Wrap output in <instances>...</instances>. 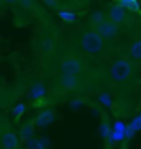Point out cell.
Here are the masks:
<instances>
[{
    "mask_svg": "<svg viewBox=\"0 0 141 149\" xmlns=\"http://www.w3.org/2000/svg\"><path fill=\"white\" fill-rule=\"evenodd\" d=\"M108 17H106V12L103 10H93L91 13H90V17H88V22L93 25V28L98 27L100 23H103L105 20H106Z\"/></svg>",
    "mask_w": 141,
    "mask_h": 149,
    "instance_id": "obj_16",
    "label": "cell"
},
{
    "mask_svg": "<svg viewBox=\"0 0 141 149\" xmlns=\"http://www.w3.org/2000/svg\"><path fill=\"white\" fill-rule=\"evenodd\" d=\"M83 104H85V100H83V98H80V96H76V98H73V100H71L70 108H71V109H76L78 106H83Z\"/></svg>",
    "mask_w": 141,
    "mask_h": 149,
    "instance_id": "obj_22",
    "label": "cell"
},
{
    "mask_svg": "<svg viewBox=\"0 0 141 149\" xmlns=\"http://www.w3.org/2000/svg\"><path fill=\"white\" fill-rule=\"evenodd\" d=\"M0 124H2V116H0Z\"/></svg>",
    "mask_w": 141,
    "mask_h": 149,
    "instance_id": "obj_25",
    "label": "cell"
},
{
    "mask_svg": "<svg viewBox=\"0 0 141 149\" xmlns=\"http://www.w3.org/2000/svg\"><path fill=\"white\" fill-rule=\"evenodd\" d=\"M25 149H47V143H45L43 139L33 136L28 141H25Z\"/></svg>",
    "mask_w": 141,
    "mask_h": 149,
    "instance_id": "obj_18",
    "label": "cell"
},
{
    "mask_svg": "<svg viewBox=\"0 0 141 149\" xmlns=\"http://www.w3.org/2000/svg\"><path fill=\"white\" fill-rule=\"evenodd\" d=\"M55 118H57V113H55L53 109L43 108V109H40V111L35 114V118H33L32 121L37 128H45V126H48V124H52V123L55 121Z\"/></svg>",
    "mask_w": 141,
    "mask_h": 149,
    "instance_id": "obj_7",
    "label": "cell"
},
{
    "mask_svg": "<svg viewBox=\"0 0 141 149\" xmlns=\"http://www.w3.org/2000/svg\"><path fill=\"white\" fill-rule=\"evenodd\" d=\"M118 5H121L128 12H135V13L140 12V2L138 0H118Z\"/></svg>",
    "mask_w": 141,
    "mask_h": 149,
    "instance_id": "obj_19",
    "label": "cell"
},
{
    "mask_svg": "<svg viewBox=\"0 0 141 149\" xmlns=\"http://www.w3.org/2000/svg\"><path fill=\"white\" fill-rule=\"evenodd\" d=\"M43 2H48V0H43Z\"/></svg>",
    "mask_w": 141,
    "mask_h": 149,
    "instance_id": "obj_26",
    "label": "cell"
},
{
    "mask_svg": "<svg viewBox=\"0 0 141 149\" xmlns=\"http://www.w3.org/2000/svg\"><path fill=\"white\" fill-rule=\"evenodd\" d=\"M138 131H141V114L135 116L128 124H126V139H133Z\"/></svg>",
    "mask_w": 141,
    "mask_h": 149,
    "instance_id": "obj_13",
    "label": "cell"
},
{
    "mask_svg": "<svg viewBox=\"0 0 141 149\" xmlns=\"http://www.w3.org/2000/svg\"><path fill=\"white\" fill-rule=\"evenodd\" d=\"M128 56L133 61H141V37L133 38L128 45Z\"/></svg>",
    "mask_w": 141,
    "mask_h": 149,
    "instance_id": "obj_11",
    "label": "cell"
},
{
    "mask_svg": "<svg viewBox=\"0 0 141 149\" xmlns=\"http://www.w3.org/2000/svg\"><path fill=\"white\" fill-rule=\"evenodd\" d=\"M3 2H5V0H0V3H3Z\"/></svg>",
    "mask_w": 141,
    "mask_h": 149,
    "instance_id": "obj_24",
    "label": "cell"
},
{
    "mask_svg": "<svg viewBox=\"0 0 141 149\" xmlns=\"http://www.w3.org/2000/svg\"><path fill=\"white\" fill-rule=\"evenodd\" d=\"M95 30L100 33V37L103 38L105 42H108V40H114V38L119 35L121 25H118V23H114V22H111V20L106 18L103 23H100L98 27H95Z\"/></svg>",
    "mask_w": 141,
    "mask_h": 149,
    "instance_id": "obj_5",
    "label": "cell"
},
{
    "mask_svg": "<svg viewBox=\"0 0 141 149\" xmlns=\"http://www.w3.org/2000/svg\"><path fill=\"white\" fill-rule=\"evenodd\" d=\"M106 17H108V20H111V22H114V23L121 25L123 22H126L128 10H126V8H123L121 5H118V3H114V5H111V7L108 8V12H106Z\"/></svg>",
    "mask_w": 141,
    "mask_h": 149,
    "instance_id": "obj_9",
    "label": "cell"
},
{
    "mask_svg": "<svg viewBox=\"0 0 141 149\" xmlns=\"http://www.w3.org/2000/svg\"><path fill=\"white\" fill-rule=\"evenodd\" d=\"M58 70L60 73H70V74H82L87 71V63L82 56L73 53H68L61 56L58 61Z\"/></svg>",
    "mask_w": 141,
    "mask_h": 149,
    "instance_id": "obj_3",
    "label": "cell"
},
{
    "mask_svg": "<svg viewBox=\"0 0 141 149\" xmlns=\"http://www.w3.org/2000/svg\"><path fill=\"white\" fill-rule=\"evenodd\" d=\"M18 2H20V0H5V3H18Z\"/></svg>",
    "mask_w": 141,
    "mask_h": 149,
    "instance_id": "obj_23",
    "label": "cell"
},
{
    "mask_svg": "<svg viewBox=\"0 0 141 149\" xmlns=\"http://www.w3.org/2000/svg\"><path fill=\"white\" fill-rule=\"evenodd\" d=\"M126 124L125 121H114L113 126H111V136H110V143L111 144H118L121 141L126 139Z\"/></svg>",
    "mask_w": 141,
    "mask_h": 149,
    "instance_id": "obj_8",
    "label": "cell"
},
{
    "mask_svg": "<svg viewBox=\"0 0 141 149\" xmlns=\"http://www.w3.org/2000/svg\"><path fill=\"white\" fill-rule=\"evenodd\" d=\"M96 100L103 108H111L113 106V95H111L110 91H100L98 96H96Z\"/></svg>",
    "mask_w": 141,
    "mask_h": 149,
    "instance_id": "obj_17",
    "label": "cell"
},
{
    "mask_svg": "<svg viewBox=\"0 0 141 149\" xmlns=\"http://www.w3.org/2000/svg\"><path fill=\"white\" fill-rule=\"evenodd\" d=\"M57 15L60 17V20L65 22V23H73V22H76V18H78V15H76L71 8H60V10L57 12Z\"/></svg>",
    "mask_w": 141,
    "mask_h": 149,
    "instance_id": "obj_15",
    "label": "cell"
},
{
    "mask_svg": "<svg viewBox=\"0 0 141 149\" xmlns=\"http://www.w3.org/2000/svg\"><path fill=\"white\" fill-rule=\"evenodd\" d=\"M20 149H22V148H20Z\"/></svg>",
    "mask_w": 141,
    "mask_h": 149,
    "instance_id": "obj_27",
    "label": "cell"
},
{
    "mask_svg": "<svg viewBox=\"0 0 141 149\" xmlns=\"http://www.w3.org/2000/svg\"><path fill=\"white\" fill-rule=\"evenodd\" d=\"M35 124H33V121H27V123H23L22 126H20V129L17 131L18 133V138H20V141H28L30 138H33L35 136Z\"/></svg>",
    "mask_w": 141,
    "mask_h": 149,
    "instance_id": "obj_12",
    "label": "cell"
},
{
    "mask_svg": "<svg viewBox=\"0 0 141 149\" xmlns=\"http://www.w3.org/2000/svg\"><path fill=\"white\" fill-rule=\"evenodd\" d=\"M100 136L103 141H110V136H111V126H110L108 121H103L100 124Z\"/></svg>",
    "mask_w": 141,
    "mask_h": 149,
    "instance_id": "obj_21",
    "label": "cell"
},
{
    "mask_svg": "<svg viewBox=\"0 0 141 149\" xmlns=\"http://www.w3.org/2000/svg\"><path fill=\"white\" fill-rule=\"evenodd\" d=\"M22 141L18 138V133L13 129H7L0 136V149H20Z\"/></svg>",
    "mask_w": 141,
    "mask_h": 149,
    "instance_id": "obj_6",
    "label": "cell"
},
{
    "mask_svg": "<svg viewBox=\"0 0 141 149\" xmlns=\"http://www.w3.org/2000/svg\"><path fill=\"white\" fill-rule=\"evenodd\" d=\"M25 111H27V104H25V103H17V104H13V108H12V116H13L15 121H18V119L25 114Z\"/></svg>",
    "mask_w": 141,
    "mask_h": 149,
    "instance_id": "obj_20",
    "label": "cell"
},
{
    "mask_svg": "<svg viewBox=\"0 0 141 149\" xmlns=\"http://www.w3.org/2000/svg\"><path fill=\"white\" fill-rule=\"evenodd\" d=\"M57 83L60 85L61 90L68 91V93H75V91L83 88V80L80 74H70V73H60Z\"/></svg>",
    "mask_w": 141,
    "mask_h": 149,
    "instance_id": "obj_4",
    "label": "cell"
},
{
    "mask_svg": "<svg viewBox=\"0 0 141 149\" xmlns=\"http://www.w3.org/2000/svg\"><path fill=\"white\" fill-rule=\"evenodd\" d=\"M28 96L30 100H33L35 103H40L42 100H45L47 96V86L42 81H33L32 85L28 86Z\"/></svg>",
    "mask_w": 141,
    "mask_h": 149,
    "instance_id": "obj_10",
    "label": "cell"
},
{
    "mask_svg": "<svg viewBox=\"0 0 141 149\" xmlns=\"http://www.w3.org/2000/svg\"><path fill=\"white\" fill-rule=\"evenodd\" d=\"M78 45L85 53L88 55H98L105 50V42L103 38L100 37V33L95 30V28H90V30H85V32L80 35V40H78Z\"/></svg>",
    "mask_w": 141,
    "mask_h": 149,
    "instance_id": "obj_1",
    "label": "cell"
},
{
    "mask_svg": "<svg viewBox=\"0 0 141 149\" xmlns=\"http://www.w3.org/2000/svg\"><path fill=\"white\" fill-rule=\"evenodd\" d=\"M55 43H57V40H55V37H43L42 38V42H40V52L43 55H52L55 52Z\"/></svg>",
    "mask_w": 141,
    "mask_h": 149,
    "instance_id": "obj_14",
    "label": "cell"
},
{
    "mask_svg": "<svg viewBox=\"0 0 141 149\" xmlns=\"http://www.w3.org/2000/svg\"><path fill=\"white\" fill-rule=\"evenodd\" d=\"M135 71V65L131 63L128 58H116L113 63L110 65L108 76L110 80L114 83H125L131 78V74Z\"/></svg>",
    "mask_w": 141,
    "mask_h": 149,
    "instance_id": "obj_2",
    "label": "cell"
}]
</instances>
